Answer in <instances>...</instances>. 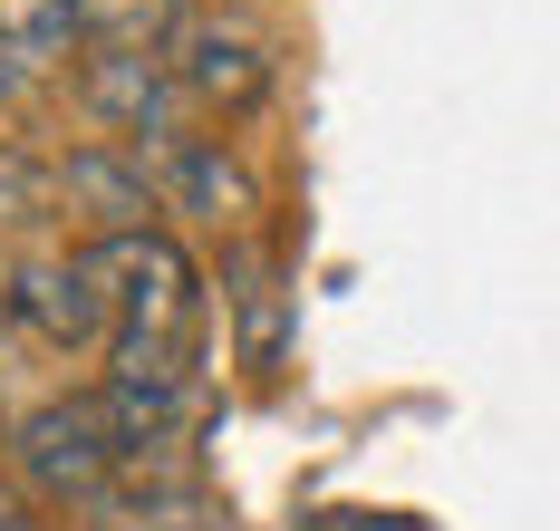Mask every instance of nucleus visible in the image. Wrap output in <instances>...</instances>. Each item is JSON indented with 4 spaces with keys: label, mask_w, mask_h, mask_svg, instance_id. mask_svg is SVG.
Masks as SVG:
<instances>
[{
    "label": "nucleus",
    "mask_w": 560,
    "mask_h": 531,
    "mask_svg": "<svg viewBox=\"0 0 560 531\" xmlns=\"http://www.w3.org/2000/svg\"><path fill=\"white\" fill-rule=\"evenodd\" d=\"M78 97H88V117H107L136 155H145V145H184V87H174V59H155V49H88Z\"/></svg>",
    "instance_id": "nucleus-4"
},
{
    "label": "nucleus",
    "mask_w": 560,
    "mask_h": 531,
    "mask_svg": "<svg viewBox=\"0 0 560 531\" xmlns=\"http://www.w3.org/2000/svg\"><path fill=\"white\" fill-rule=\"evenodd\" d=\"M10 473L49 512H107L126 483V435L97 397H39L10 425Z\"/></svg>",
    "instance_id": "nucleus-1"
},
{
    "label": "nucleus",
    "mask_w": 560,
    "mask_h": 531,
    "mask_svg": "<svg viewBox=\"0 0 560 531\" xmlns=\"http://www.w3.org/2000/svg\"><path fill=\"white\" fill-rule=\"evenodd\" d=\"M68 0H0V59H49L68 49Z\"/></svg>",
    "instance_id": "nucleus-6"
},
{
    "label": "nucleus",
    "mask_w": 560,
    "mask_h": 531,
    "mask_svg": "<svg viewBox=\"0 0 560 531\" xmlns=\"http://www.w3.org/2000/svg\"><path fill=\"white\" fill-rule=\"evenodd\" d=\"M68 20L88 30V49H165L184 30V0H68Z\"/></svg>",
    "instance_id": "nucleus-5"
},
{
    "label": "nucleus",
    "mask_w": 560,
    "mask_h": 531,
    "mask_svg": "<svg viewBox=\"0 0 560 531\" xmlns=\"http://www.w3.org/2000/svg\"><path fill=\"white\" fill-rule=\"evenodd\" d=\"M174 87L203 117H252L271 97V39L252 20H232V10H203V20L174 30Z\"/></svg>",
    "instance_id": "nucleus-3"
},
{
    "label": "nucleus",
    "mask_w": 560,
    "mask_h": 531,
    "mask_svg": "<svg viewBox=\"0 0 560 531\" xmlns=\"http://www.w3.org/2000/svg\"><path fill=\"white\" fill-rule=\"evenodd\" d=\"M10 319H20L49 357L107 349L116 299H107V271H97V241H88V251H30V261L10 271Z\"/></svg>",
    "instance_id": "nucleus-2"
},
{
    "label": "nucleus",
    "mask_w": 560,
    "mask_h": 531,
    "mask_svg": "<svg viewBox=\"0 0 560 531\" xmlns=\"http://www.w3.org/2000/svg\"><path fill=\"white\" fill-rule=\"evenodd\" d=\"M10 522H20V512H10V493H0V531H10Z\"/></svg>",
    "instance_id": "nucleus-7"
}]
</instances>
